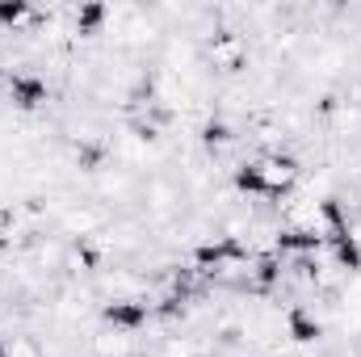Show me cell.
<instances>
[{"label": "cell", "mask_w": 361, "mask_h": 357, "mask_svg": "<svg viewBox=\"0 0 361 357\" xmlns=\"http://www.w3.org/2000/svg\"><path fill=\"white\" fill-rule=\"evenodd\" d=\"M13 97H17V105H38L47 97V89L30 76H13Z\"/></svg>", "instance_id": "cell-1"}, {"label": "cell", "mask_w": 361, "mask_h": 357, "mask_svg": "<svg viewBox=\"0 0 361 357\" xmlns=\"http://www.w3.org/2000/svg\"><path fill=\"white\" fill-rule=\"evenodd\" d=\"M290 328H294V337H298V341H311V337H319V328H315L307 315H294V320H290Z\"/></svg>", "instance_id": "cell-6"}, {"label": "cell", "mask_w": 361, "mask_h": 357, "mask_svg": "<svg viewBox=\"0 0 361 357\" xmlns=\"http://www.w3.org/2000/svg\"><path fill=\"white\" fill-rule=\"evenodd\" d=\"M315 244H319L315 231H290V236H281V248H315Z\"/></svg>", "instance_id": "cell-5"}, {"label": "cell", "mask_w": 361, "mask_h": 357, "mask_svg": "<svg viewBox=\"0 0 361 357\" xmlns=\"http://www.w3.org/2000/svg\"><path fill=\"white\" fill-rule=\"evenodd\" d=\"M25 17V4H0V21H21Z\"/></svg>", "instance_id": "cell-8"}, {"label": "cell", "mask_w": 361, "mask_h": 357, "mask_svg": "<svg viewBox=\"0 0 361 357\" xmlns=\"http://www.w3.org/2000/svg\"><path fill=\"white\" fill-rule=\"evenodd\" d=\"M240 189H252V193H265L269 189V181H265V173L261 169H240Z\"/></svg>", "instance_id": "cell-4"}, {"label": "cell", "mask_w": 361, "mask_h": 357, "mask_svg": "<svg viewBox=\"0 0 361 357\" xmlns=\"http://www.w3.org/2000/svg\"><path fill=\"white\" fill-rule=\"evenodd\" d=\"M101 13H105V8H101V4H89V8H85V13H80V17H76V25H80V30H85V34H89L92 25H97V21H101Z\"/></svg>", "instance_id": "cell-7"}, {"label": "cell", "mask_w": 361, "mask_h": 357, "mask_svg": "<svg viewBox=\"0 0 361 357\" xmlns=\"http://www.w3.org/2000/svg\"><path fill=\"white\" fill-rule=\"evenodd\" d=\"M332 240H336V257H341V265H361V253H357V244H353V236H349L345 227H341V231H336Z\"/></svg>", "instance_id": "cell-3"}, {"label": "cell", "mask_w": 361, "mask_h": 357, "mask_svg": "<svg viewBox=\"0 0 361 357\" xmlns=\"http://www.w3.org/2000/svg\"><path fill=\"white\" fill-rule=\"evenodd\" d=\"M105 315H109L114 324H122V328H135V324H139V320H143L147 311H143V307H135V303H114V307H109Z\"/></svg>", "instance_id": "cell-2"}]
</instances>
